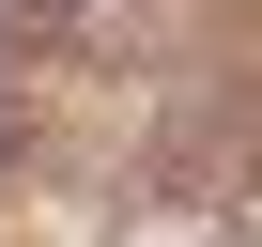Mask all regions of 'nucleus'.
I'll list each match as a JSON object with an SVG mask.
<instances>
[{
  "instance_id": "nucleus-1",
  "label": "nucleus",
  "mask_w": 262,
  "mask_h": 247,
  "mask_svg": "<svg viewBox=\"0 0 262 247\" xmlns=\"http://www.w3.org/2000/svg\"><path fill=\"white\" fill-rule=\"evenodd\" d=\"M0 170H16V77H0Z\"/></svg>"
}]
</instances>
